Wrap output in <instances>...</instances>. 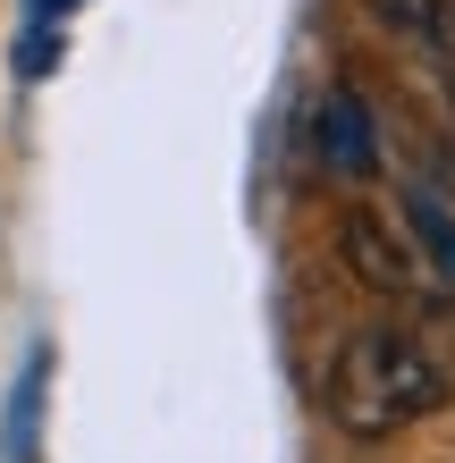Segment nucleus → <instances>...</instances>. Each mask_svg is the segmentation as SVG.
Listing matches in <instances>:
<instances>
[{"label": "nucleus", "mask_w": 455, "mask_h": 463, "mask_svg": "<svg viewBox=\"0 0 455 463\" xmlns=\"http://www.w3.org/2000/svg\"><path fill=\"white\" fill-rule=\"evenodd\" d=\"M312 152L329 160L337 177H380V127H371L363 93L355 85H329L312 110Z\"/></svg>", "instance_id": "obj_3"}, {"label": "nucleus", "mask_w": 455, "mask_h": 463, "mask_svg": "<svg viewBox=\"0 0 455 463\" xmlns=\"http://www.w3.org/2000/svg\"><path fill=\"white\" fill-rule=\"evenodd\" d=\"M43 379H51V354L17 371V396H9V463H34V421H43Z\"/></svg>", "instance_id": "obj_5"}, {"label": "nucleus", "mask_w": 455, "mask_h": 463, "mask_svg": "<svg viewBox=\"0 0 455 463\" xmlns=\"http://www.w3.org/2000/svg\"><path fill=\"white\" fill-rule=\"evenodd\" d=\"M337 244H346V269H355L371 295H405L413 269H422V253L396 236V220H380V211H363V203L337 220Z\"/></svg>", "instance_id": "obj_2"}, {"label": "nucleus", "mask_w": 455, "mask_h": 463, "mask_svg": "<svg viewBox=\"0 0 455 463\" xmlns=\"http://www.w3.org/2000/svg\"><path fill=\"white\" fill-rule=\"evenodd\" d=\"M363 9L380 17L396 43H422V51H447L455 43V0H363Z\"/></svg>", "instance_id": "obj_4"}, {"label": "nucleus", "mask_w": 455, "mask_h": 463, "mask_svg": "<svg viewBox=\"0 0 455 463\" xmlns=\"http://www.w3.org/2000/svg\"><path fill=\"white\" fill-rule=\"evenodd\" d=\"M405 228H413V244H422V253L439 261V279H455V220H447L431 194H413V203H405Z\"/></svg>", "instance_id": "obj_6"}, {"label": "nucleus", "mask_w": 455, "mask_h": 463, "mask_svg": "<svg viewBox=\"0 0 455 463\" xmlns=\"http://www.w3.org/2000/svg\"><path fill=\"white\" fill-rule=\"evenodd\" d=\"M60 68V34H51V25H34V34L17 43V76H51Z\"/></svg>", "instance_id": "obj_7"}, {"label": "nucleus", "mask_w": 455, "mask_h": 463, "mask_svg": "<svg viewBox=\"0 0 455 463\" xmlns=\"http://www.w3.org/2000/svg\"><path fill=\"white\" fill-rule=\"evenodd\" d=\"M320 396H329V421L346 430V439L380 447V439L431 421L439 404H447V371L431 363V345L405 337V329H355V337L337 345L329 388H320Z\"/></svg>", "instance_id": "obj_1"}]
</instances>
